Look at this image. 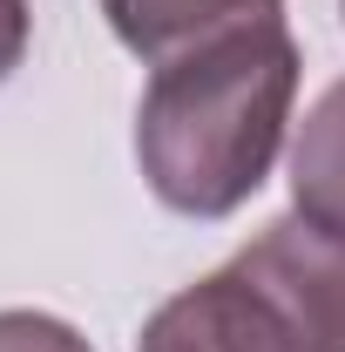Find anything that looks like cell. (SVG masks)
<instances>
[{
  "instance_id": "6da1fadb",
  "label": "cell",
  "mask_w": 345,
  "mask_h": 352,
  "mask_svg": "<svg viewBox=\"0 0 345 352\" xmlns=\"http://www.w3.org/2000/svg\"><path fill=\"white\" fill-rule=\"evenodd\" d=\"M298 95V41L278 21L230 28L156 68L135 109V156L149 190L183 217H230L258 197Z\"/></svg>"
},
{
  "instance_id": "7a4b0ae2",
  "label": "cell",
  "mask_w": 345,
  "mask_h": 352,
  "mask_svg": "<svg viewBox=\"0 0 345 352\" xmlns=\"http://www.w3.org/2000/svg\"><path fill=\"white\" fill-rule=\"evenodd\" d=\"M135 352H345V237L264 223L223 271L156 305Z\"/></svg>"
},
{
  "instance_id": "3957f363",
  "label": "cell",
  "mask_w": 345,
  "mask_h": 352,
  "mask_svg": "<svg viewBox=\"0 0 345 352\" xmlns=\"http://www.w3.org/2000/svg\"><path fill=\"white\" fill-rule=\"evenodd\" d=\"M102 14H109V28L122 34L129 54H142V61L163 68V61L216 41V34H230V28L278 21L285 0H102Z\"/></svg>"
},
{
  "instance_id": "277c9868",
  "label": "cell",
  "mask_w": 345,
  "mask_h": 352,
  "mask_svg": "<svg viewBox=\"0 0 345 352\" xmlns=\"http://www.w3.org/2000/svg\"><path fill=\"white\" fill-rule=\"evenodd\" d=\"M291 204L304 223L345 237V82L318 95V109L291 142Z\"/></svg>"
},
{
  "instance_id": "5b68a950",
  "label": "cell",
  "mask_w": 345,
  "mask_h": 352,
  "mask_svg": "<svg viewBox=\"0 0 345 352\" xmlns=\"http://www.w3.org/2000/svg\"><path fill=\"white\" fill-rule=\"evenodd\" d=\"M0 352H88V339L47 311H0Z\"/></svg>"
},
{
  "instance_id": "8992f818",
  "label": "cell",
  "mask_w": 345,
  "mask_h": 352,
  "mask_svg": "<svg viewBox=\"0 0 345 352\" xmlns=\"http://www.w3.org/2000/svg\"><path fill=\"white\" fill-rule=\"evenodd\" d=\"M27 0H0V82L21 68V54H27Z\"/></svg>"
},
{
  "instance_id": "52a82bcc",
  "label": "cell",
  "mask_w": 345,
  "mask_h": 352,
  "mask_svg": "<svg viewBox=\"0 0 345 352\" xmlns=\"http://www.w3.org/2000/svg\"><path fill=\"white\" fill-rule=\"evenodd\" d=\"M339 7H345V0H339Z\"/></svg>"
}]
</instances>
